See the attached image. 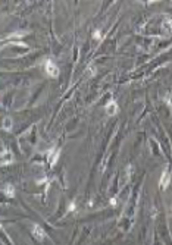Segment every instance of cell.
<instances>
[{
	"label": "cell",
	"mask_w": 172,
	"mask_h": 245,
	"mask_svg": "<svg viewBox=\"0 0 172 245\" xmlns=\"http://www.w3.org/2000/svg\"><path fill=\"white\" fill-rule=\"evenodd\" d=\"M3 192H5L8 197H12V195H13V188H12L11 185H5V188H3Z\"/></svg>",
	"instance_id": "5"
},
{
	"label": "cell",
	"mask_w": 172,
	"mask_h": 245,
	"mask_svg": "<svg viewBox=\"0 0 172 245\" xmlns=\"http://www.w3.org/2000/svg\"><path fill=\"white\" fill-rule=\"evenodd\" d=\"M44 68H46L47 75H50V77H53V78H56L57 75H59V69H57V66L52 62V60H47L46 63H44Z\"/></svg>",
	"instance_id": "1"
},
{
	"label": "cell",
	"mask_w": 172,
	"mask_h": 245,
	"mask_svg": "<svg viewBox=\"0 0 172 245\" xmlns=\"http://www.w3.org/2000/svg\"><path fill=\"white\" fill-rule=\"evenodd\" d=\"M106 112H107L109 115H115V113L118 112V106L115 104V101H110V103L106 106Z\"/></svg>",
	"instance_id": "4"
},
{
	"label": "cell",
	"mask_w": 172,
	"mask_h": 245,
	"mask_svg": "<svg viewBox=\"0 0 172 245\" xmlns=\"http://www.w3.org/2000/svg\"><path fill=\"white\" fill-rule=\"evenodd\" d=\"M33 236H34L37 241H43L46 238V232H44V229L40 225H34L33 226Z\"/></svg>",
	"instance_id": "3"
},
{
	"label": "cell",
	"mask_w": 172,
	"mask_h": 245,
	"mask_svg": "<svg viewBox=\"0 0 172 245\" xmlns=\"http://www.w3.org/2000/svg\"><path fill=\"white\" fill-rule=\"evenodd\" d=\"M171 179H172V173L171 172H163L162 173V178L161 181H159V185H161V188L162 190H166L168 187H169V184H171Z\"/></svg>",
	"instance_id": "2"
}]
</instances>
